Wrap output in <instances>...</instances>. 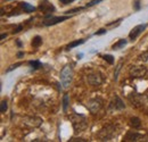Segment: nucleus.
Instances as JSON below:
<instances>
[{
	"label": "nucleus",
	"mask_w": 148,
	"mask_h": 142,
	"mask_svg": "<svg viewBox=\"0 0 148 142\" xmlns=\"http://www.w3.org/2000/svg\"><path fill=\"white\" fill-rule=\"evenodd\" d=\"M70 119H71V122H72V125H73V128L75 133L83 132V131L88 127V122H87L86 117L82 116V115L73 114V115H71Z\"/></svg>",
	"instance_id": "obj_1"
},
{
	"label": "nucleus",
	"mask_w": 148,
	"mask_h": 142,
	"mask_svg": "<svg viewBox=\"0 0 148 142\" xmlns=\"http://www.w3.org/2000/svg\"><path fill=\"white\" fill-rule=\"evenodd\" d=\"M73 75H74V72H73V67L71 65H66L63 67V70L60 71V83L66 89L70 87V84L72 83L73 81Z\"/></svg>",
	"instance_id": "obj_2"
},
{
	"label": "nucleus",
	"mask_w": 148,
	"mask_h": 142,
	"mask_svg": "<svg viewBox=\"0 0 148 142\" xmlns=\"http://www.w3.org/2000/svg\"><path fill=\"white\" fill-rule=\"evenodd\" d=\"M115 133H116V126L115 125H106L98 132V139L100 141H108V140L114 138Z\"/></svg>",
	"instance_id": "obj_3"
},
{
	"label": "nucleus",
	"mask_w": 148,
	"mask_h": 142,
	"mask_svg": "<svg viewBox=\"0 0 148 142\" xmlns=\"http://www.w3.org/2000/svg\"><path fill=\"white\" fill-rule=\"evenodd\" d=\"M103 107V100L100 98H93L90 99L87 104V108L89 109V111L91 114H97Z\"/></svg>",
	"instance_id": "obj_4"
},
{
	"label": "nucleus",
	"mask_w": 148,
	"mask_h": 142,
	"mask_svg": "<svg viewBox=\"0 0 148 142\" xmlns=\"http://www.w3.org/2000/svg\"><path fill=\"white\" fill-rule=\"evenodd\" d=\"M23 124L29 128H36L42 124V119L37 116H27L23 118Z\"/></svg>",
	"instance_id": "obj_5"
},
{
	"label": "nucleus",
	"mask_w": 148,
	"mask_h": 142,
	"mask_svg": "<svg viewBox=\"0 0 148 142\" xmlns=\"http://www.w3.org/2000/svg\"><path fill=\"white\" fill-rule=\"evenodd\" d=\"M130 76L131 77H134V79H141L146 75L147 70L145 66H132L130 68Z\"/></svg>",
	"instance_id": "obj_6"
},
{
	"label": "nucleus",
	"mask_w": 148,
	"mask_h": 142,
	"mask_svg": "<svg viewBox=\"0 0 148 142\" xmlns=\"http://www.w3.org/2000/svg\"><path fill=\"white\" fill-rule=\"evenodd\" d=\"M87 81H88V83H89L90 85H92V87H98V85H100V84L103 83L104 80H103V77H101V75H100L99 73H91V74L88 75Z\"/></svg>",
	"instance_id": "obj_7"
},
{
	"label": "nucleus",
	"mask_w": 148,
	"mask_h": 142,
	"mask_svg": "<svg viewBox=\"0 0 148 142\" xmlns=\"http://www.w3.org/2000/svg\"><path fill=\"white\" fill-rule=\"evenodd\" d=\"M145 29H146V24H140V25L134 26V27L131 30V32L129 33V39L131 41H134L138 36L145 31Z\"/></svg>",
	"instance_id": "obj_8"
},
{
	"label": "nucleus",
	"mask_w": 148,
	"mask_h": 142,
	"mask_svg": "<svg viewBox=\"0 0 148 142\" xmlns=\"http://www.w3.org/2000/svg\"><path fill=\"white\" fill-rule=\"evenodd\" d=\"M111 108L115 109V110H122V109L125 108V105H124V102L122 101V99L119 96H114L111 102Z\"/></svg>",
	"instance_id": "obj_9"
},
{
	"label": "nucleus",
	"mask_w": 148,
	"mask_h": 142,
	"mask_svg": "<svg viewBox=\"0 0 148 142\" xmlns=\"http://www.w3.org/2000/svg\"><path fill=\"white\" fill-rule=\"evenodd\" d=\"M69 16H56V17H51L49 18V19H46L45 20V25L46 26H50V25H55V24H58V23H60V22H63V20H66V19H69Z\"/></svg>",
	"instance_id": "obj_10"
},
{
	"label": "nucleus",
	"mask_w": 148,
	"mask_h": 142,
	"mask_svg": "<svg viewBox=\"0 0 148 142\" xmlns=\"http://www.w3.org/2000/svg\"><path fill=\"white\" fill-rule=\"evenodd\" d=\"M39 9H40L42 13H51V12L55 10V7H54L51 3L45 1V2H41V3L39 5Z\"/></svg>",
	"instance_id": "obj_11"
},
{
	"label": "nucleus",
	"mask_w": 148,
	"mask_h": 142,
	"mask_svg": "<svg viewBox=\"0 0 148 142\" xmlns=\"http://www.w3.org/2000/svg\"><path fill=\"white\" fill-rule=\"evenodd\" d=\"M140 139H144V135H141L137 132H133V131H130L125 137V141H138Z\"/></svg>",
	"instance_id": "obj_12"
},
{
	"label": "nucleus",
	"mask_w": 148,
	"mask_h": 142,
	"mask_svg": "<svg viewBox=\"0 0 148 142\" xmlns=\"http://www.w3.org/2000/svg\"><path fill=\"white\" fill-rule=\"evenodd\" d=\"M21 7L25 13H32L36 10V7H33L32 5H30L27 2H21Z\"/></svg>",
	"instance_id": "obj_13"
},
{
	"label": "nucleus",
	"mask_w": 148,
	"mask_h": 142,
	"mask_svg": "<svg viewBox=\"0 0 148 142\" xmlns=\"http://www.w3.org/2000/svg\"><path fill=\"white\" fill-rule=\"evenodd\" d=\"M130 125H131V127H133V128H139L140 125H141V121H140V118H138V117H131V118H130Z\"/></svg>",
	"instance_id": "obj_14"
},
{
	"label": "nucleus",
	"mask_w": 148,
	"mask_h": 142,
	"mask_svg": "<svg viewBox=\"0 0 148 142\" xmlns=\"http://www.w3.org/2000/svg\"><path fill=\"white\" fill-rule=\"evenodd\" d=\"M127 43H128V41H127L125 39H121V40H120L117 43H115V44H114L112 48H113V50H119V49L123 48V47H124Z\"/></svg>",
	"instance_id": "obj_15"
},
{
	"label": "nucleus",
	"mask_w": 148,
	"mask_h": 142,
	"mask_svg": "<svg viewBox=\"0 0 148 142\" xmlns=\"http://www.w3.org/2000/svg\"><path fill=\"white\" fill-rule=\"evenodd\" d=\"M83 42H84V40H83V39H81V40H76V41H73V42H71L70 44H67L66 49H67V50H70V49H72V48H74V47H77V46L82 44Z\"/></svg>",
	"instance_id": "obj_16"
},
{
	"label": "nucleus",
	"mask_w": 148,
	"mask_h": 142,
	"mask_svg": "<svg viewBox=\"0 0 148 142\" xmlns=\"http://www.w3.org/2000/svg\"><path fill=\"white\" fill-rule=\"evenodd\" d=\"M41 43H42V38L41 36H34L33 38V40H32V46L34 47V48H38V47H40L41 46Z\"/></svg>",
	"instance_id": "obj_17"
},
{
	"label": "nucleus",
	"mask_w": 148,
	"mask_h": 142,
	"mask_svg": "<svg viewBox=\"0 0 148 142\" xmlns=\"http://www.w3.org/2000/svg\"><path fill=\"white\" fill-rule=\"evenodd\" d=\"M69 104H70V97H69V94L66 93V94H64V97H63V109H64V111L67 110Z\"/></svg>",
	"instance_id": "obj_18"
},
{
	"label": "nucleus",
	"mask_w": 148,
	"mask_h": 142,
	"mask_svg": "<svg viewBox=\"0 0 148 142\" xmlns=\"http://www.w3.org/2000/svg\"><path fill=\"white\" fill-rule=\"evenodd\" d=\"M121 67H122V61H120L119 65L116 66V71H115V73H114V80H115V81H117L119 73H120V71H121Z\"/></svg>",
	"instance_id": "obj_19"
},
{
	"label": "nucleus",
	"mask_w": 148,
	"mask_h": 142,
	"mask_svg": "<svg viewBox=\"0 0 148 142\" xmlns=\"http://www.w3.org/2000/svg\"><path fill=\"white\" fill-rule=\"evenodd\" d=\"M29 64H30L34 70H38V68H40V67L42 66V65H41V63H40V61H38V60H34V61H33V60H31Z\"/></svg>",
	"instance_id": "obj_20"
},
{
	"label": "nucleus",
	"mask_w": 148,
	"mask_h": 142,
	"mask_svg": "<svg viewBox=\"0 0 148 142\" xmlns=\"http://www.w3.org/2000/svg\"><path fill=\"white\" fill-rule=\"evenodd\" d=\"M7 109H8L7 101H6V100H2V101H1V106H0V111H1V113H6Z\"/></svg>",
	"instance_id": "obj_21"
},
{
	"label": "nucleus",
	"mask_w": 148,
	"mask_h": 142,
	"mask_svg": "<svg viewBox=\"0 0 148 142\" xmlns=\"http://www.w3.org/2000/svg\"><path fill=\"white\" fill-rule=\"evenodd\" d=\"M103 58H104L108 64H113V63H114L113 56H111V55H104V56H103Z\"/></svg>",
	"instance_id": "obj_22"
},
{
	"label": "nucleus",
	"mask_w": 148,
	"mask_h": 142,
	"mask_svg": "<svg viewBox=\"0 0 148 142\" xmlns=\"http://www.w3.org/2000/svg\"><path fill=\"white\" fill-rule=\"evenodd\" d=\"M121 20H122V19L120 18V19H117V20H114L113 23H108L106 26H107V27H114V26H117V25L121 23Z\"/></svg>",
	"instance_id": "obj_23"
},
{
	"label": "nucleus",
	"mask_w": 148,
	"mask_h": 142,
	"mask_svg": "<svg viewBox=\"0 0 148 142\" xmlns=\"http://www.w3.org/2000/svg\"><path fill=\"white\" fill-rule=\"evenodd\" d=\"M22 65V63H16V64H14V65H12L7 71H6V73H9V72H12L13 70H15V68H17L18 66H21Z\"/></svg>",
	"instance_id": "obj_24"
},
{
	"label": "nucleus",
	"mask_w": 148,
	"mask_h": 142,
	"mask_svg": "<svg viewBox=\"0 0 148 142\" xmlns=\"http://www.w3.org/2000/svg\"><path fill=\"white\" fill-rule=\"evenodd\" d=\"M80 10H82V8H81V7H77V8H74V9H70V10H67V12H66V14H67V15H70V14H74V13H76V12H80Z\"/></svg>",
	"instance_id": "obj_25"
},
{
	"label": "nucleus",
	"mask_w": 148,
	"mask_h": 142,
	"mask_svg": "<svg viewBox=\"0 0 148 142\" xmlns=\"http://www.w3.org/2000/svg\"><path fill=\"white\" fill-rule=\"evenodd\" d=\"M103 0H92V1H90L89 3H87V7H91V6H95L96 3H98V2H101Z\"/></svg>",
	"instance_id": "obj_26"
},
{
	"label": "nucleus",
	"mask_w": 148,
	"mask_h": 142,
	"mask_svg": "<svg viewBox=\"0 0 148 142\" xmlns=\"http://www.w3.org/2000/svg\"><path fill=\"white\" fill-rule=\"evenodd\" d=\"M70 141L71 142H87V140L81 139V138H73V139H71Z\"/></svg>",
	"instance_id": "obj_27"
},
{
	"label": "nucleus",
	"mask_w": 148,
	"mask_h": 142,
	"mask_svg": "<svg viewBox=\"0 0 148 142\" xmlns=\"http://www.w3.org/2000/svg\"><path fill=\"white\" fill-rule=\"evenodd\" d=\"M23 30V26L22 25H18L16 29H14V31H13V34H15V33H18V32H21Z\"/></svg>",
	"instance_id": "obj_28"
},
{
	"label": "nucleus",
	"mask_w": 148,
	"mask_h": 142,
	"mask_svg": "<svg viewBox=\"0 0 148 142\" xmlns=\"http://www.w3.org/2000/svg\"><path fill=\"white\" fill-rule=\"evenodd\" d=\"M106 32H107V31H106L105 29H100L99 31H97V32H96V36H100V34H105Z\"/></svg>",
	"instance_id": "obj_29"
},
{
	"label": "nucleus",
	"mask_w": 148,
	"mask_h": 142,
	"mask_svg": "<svg viewBox=\"0 0 148 142\" xmlns=\"http://www.w3.org/2000/svg\"><path fill=\"white\" fill-rule=\"evenodd\" d=\"M60 2H63L64 5H67V3H70V2H72L73 0H59Z\"/></svg>",
	"instance_id": "obj_30"
},
{
	"label": "nucleus",
	"mask_w": 148,
	"mask_h": 142,
	"mask_svg": "<svg viewBox=\"0 0 148 142\" xmlns=\"http://www.w3.org/2000/svg\"><path fill=\"white\" fill-rule=\"evenodd\" d=\"M134 5H136V9H139V8H140V5H139V0H136Z\"/></svg>",
	"instance_id": "obj_31"
},
{
	"label": "nucleus",
	"mask_w": 148,
	"mask_h": 142,
	"mask_svg": "<svg viewBox=\"0 0 148 142\" xmlns=\"http://www.w3.org/2000/svg\"><path fill=\"white\" fill-rule=\"evenodd\" d=\"M6 38H7V34H5V33H3V34H1V40L6 39Z\"/></svg>",
	"instance_id": "obj_32"
},
{
	"label": "nucleus",
	"mask_w": 148,
	"mask_h": 142,
	"mask_svg": "<svg viewBox=\"0 0 148 142\" xmlns=\"http://www.w3.org/2000/svg\"><path fill=\"white\" fill-rule=\"evenodd\" d=\"M8 1H9V0H8Z\"/></svg>",
	"instance_id": "obj_33"
}]
</instances>
